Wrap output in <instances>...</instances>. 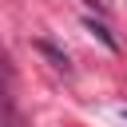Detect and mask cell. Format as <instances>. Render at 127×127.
I'll return each mask as SVG.
<instances>
[{"label": "cell", "mask_w": 127, "mask_h": 127, "mask_svg": "<svg viewBox=\"0 0 127 127\" xmlns=\"http://www.w3.org/2000/svg\"><path fill=\"white\" fill-rule=\"evenodd\" d=\"M83 24H87V32H91V36H95V40H99V44H103V48H107V52H119V44H115V36H111V32H107V28H103V24H95V20H91V16H87V20H83Z\"/></svg>", "instance_id": "cell-1"}, {"label": "cell", "mask_w": 127, "mask_h": 127, "mask_svg": "<svg viewBox=\"0 0 127 127\" xmlns=\"http://www.w3.org/2000/svg\"><path fill=\"white\" fill-rule=\"evenodd\" d=\"M36 48H40V52H44V56H48V60H52L56 67H64V71H71V67H67V56H64L60 48H52L48 40H36Z\"/></svg>", "instance_id": "cell-2"}, {"label": "cell", "mask_w": 127, "mask_h": 127, "mask_svg": "<svg viewBox=\"0 0 127 127\" xmlns=\"http://www.w3.org/2000/svg\"><path fill=\"white\" fill-rule=\"evenodd\" d=\"M123 119H127V107H123Z\"/></svg>", "instance_id": "cell-3"}]
</instances>
